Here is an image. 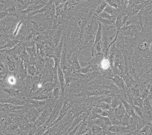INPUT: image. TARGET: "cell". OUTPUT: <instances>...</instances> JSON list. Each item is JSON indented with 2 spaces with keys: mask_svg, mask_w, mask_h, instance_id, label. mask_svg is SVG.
I'll use <instances>...</instances> for the list:
<instances>
[{
  "mask_svg": "<svg viewBox=\"0 0 152 135\" xmlns=\"http://www.w3.org/2000/svg\"><path fill=\"white\" fill-rule=\"evenodd\" d=\"M115 75L121 76L126 71L125 60L123 54L119 49L117 50L114 60L113 67L112 68Z\"/></svg>",
  "mask_w": 152,
  "mask_h": 135,
  "instance_id": "obj_1",
  "label": "cell"
},
{
  "mask_svg": "<svg viewBox=\"0 0 152 135\" xmlns=\"http://www.w3.org/2000/svg\"><path fill=\"white\" fill-rule=\"evenodd\" d=\"M142 109L143 110V120L147 124L152 122V106L149 102L148 97L143 101Z\"/></svg>",
  "mask_w": 152,
  "mask_h": 135,
  "instance_id": "obj_2",
  "label": "cell"
},
{
  "mask_svg": "<svg viewBox=\"0 0 152 135\" xmlns=\"http://www.w3.org/2000/svg\"><path fill=\"white\" fill-rule=\"evenodd\" d=\"M43 109H43H37L34 107L28 108L26 112V115L29 122L34 124L38 117L43 110Z\"/></svg>",
  "mask_w": 152,
  "mask_h": 135,
  "instance_id": "obj_3",
  "label": "cell"
},
{
  "mask_svg": "<svg viewBox=\"0 0 152 135\" xmlns=\"http://www.w3.org/2000/svg\"><path fill=\"white\" fill-rule=\"evenodd\" d=\"M107 131L117 134H126L132 131L128 126L125 127L121 125H112Z\"/></svg>",
  "mask_w": 152,
  "mask_h": 135,
  "instance_id": "obj_4",
  "label": "cell"
},
{
  "mask_svg": "<svg viewBox=\"0 0 152 135\" xmlns=\"http://www.w3.org/2000/svg\"><path fill=\"white\" fill-rule=\"evenodd\" d=\"M111 80L117 87H118L123 92L124 94L126 93L127 88L121 77L118 75H114L111 79Z\"/></svg>",
  "mask_w": 152,
  "mask_h": 135,
  "instance_id": "obj_5",
  "label": "cell"
},
{
  "mask_svg": "<svg viewBox=\"0 0 152 135\" xmlns=\"http://www.w3.org/2000/svg\"><path fill=\"white\" fill-rule=\"evenodd\" d=\"M123 78L127 88H130L135 86L138 83L134 79L128 71L126 70L124 73L121 76Z\"/></svg>",
  "mask_w": 152,
  "mask_h": 135,
  "instance_id": "obj_6",
  "label": "cell"
},
{
  "mask_svg": "<svg viewBox=\"0 0 152 135\" xmlns=\"http://www.w3.org/2000/svg\"><path fill=\"white\" fill-rule=\"evenodd\" d=\"M95 18L96 20L103 23L106 28L107 31L109 30L111 28H115L116 17H115L112 19H105L101 18L98 15H95Z\"/></svg>",
  "mask_w": 152,
  "mask_h": 135,
  "instance_id": "obj_7",
  "label": "cell"
},
{
  "mask_svg": "<svg viewBox=\"0 0 152 135\" xmlns=\"http://www.w3.org/2000/svg\"><path fill=\"white\" fill-rule=\"evenodd\" d=\"M58 78L59 83L60 85V92L61 94L64 96V90L65 88V81L64 75L61 69L60 66L58 68Z\"/></svg>",
  "mask_w": 152,
  "mask_h": 135,
  "instance_id": "obj_8",
  "label": "cell"
},
{
  "mask_svg": "<svg viewBox=\"0 0 152 135\" xmlns=\"http://www.w3.org/2000/svg\"><path fill=\"white\" fill-rule=\"evenodd\" d=\"M114 112L116 118L120 121L122 118L126 113V109L122 103L119 106L114 109Z\"/></svg>",
  "mask_w": 152,
  "mask_h": 135,
  "instance_id": "obj_9",
  "label": "cell"
},
{
  "mask_svg": "<svg viewBox=\"0 0 152 135\" xmlns=\"http://www.w3.org/2000/svg\"><path fill=\"white\" fill-rule=\"evenodd\" d=\"M120 98L121 99L122 103L123 104V105H124V107H125V109H126V113L131 117H136L137 115L135 113L133 107L131 105H130L129 103H127L126 101H125V100L120 98Z\"/></svg>",
  "mask_w": 152,
  "mask_h": 135,
  "instance_id": "obj_10",
  "label": "cell"
},
{
  "mask_svg": "<svg viewBox=\"0 0 152 135\" xmlns=\"http://www.w3.org/2000/svg\"><path fill=\"white\" fill-rule=\"evenodd\" d=\"M104 58V54L102 52L95 54L92 57V59H91V60L89 62L88 64H94L99 65L100 67L101 63L102 61Z\"/></svg>",
  "mask_w": 152,
  "mask_h": 135,
  "instance_id": "obj_11",
  "label": "cell"
},
{
  "mask_svg": "<svg viewBox=\"0 0 152 135\" xmlns=\"http://www.w3.org/2000/svg\"><path fill=\"white\" fill-rule=\"evenodd\" d=\"M99 68V66L97 65L92 64H89L88 66L81 68L80 70L79 73H80L86 74L88 73H92V72H94L95 71L98 69Z\"/></svg>",
  "mask_w": 152,
  "mask_h": 135,
  "instance_id": "obj_12",
  "label": "cell"
},
{
  "mask_svg": "<svg viewBox=\"0 0 152 135\" xmlns=\"http://www.w3.org/2000/svg\"><path fill=\"white\" fill-rule=\"evenodd\" d=\"M99 27H98L97 32L96 34L93 46L91 47V49L94 48L97 44L99 43L100 41H101V38L102 37V26L100 23H99Z\"/></svg>",
  "mask_w": 152,
  "mask_h": 135,
  "instance_id": "obj_13",
  "label": "cell"
},
{
  "mask_svg": "<svg viewBox=\"0 0 152 135\" xmlns=\"http://www.w3.org/2000/svg\"><path fill=\"white\" fill-rule=\"evenodd\" d=\"M104 11L107 13V14H109L111 16L117 17L120 11L118 9H115L114 7L110 6L107 4V5L105 8Z\"/></svg>",
  "mask_w": 152,
  "mask_h": 135,
  "instance_id": "obj_14",
  "label": "cell"
},
{
  "mask_svg": "<svg viewBox=\"0 0 152 135\" xmlns=\"http://www.w3.org/2000/svg\"><path fill=\"white\" fill-rule=\"evenodd\" d=\"M152 132L151 124H148L142 128L138 132L137 135H149Z\"/></svg>",
  "mask_w": 152,
  "mask_h": 135,
  "instance_id": "obj_15",
  "label": "cell"
},
{
  "mask_svg": "<svg viewBox=\"0 0 152 135\" xmlns=\"http://www.w3.org/2000/svg\"><path fill=\"white\" fill-rule=\"evenodd\" d=\"M107 5V3L106 1H101L100 3L97 6L95 10V15H98L99 14L104 11L105 7Z\"/></svg>",
  "mask_w": 152,
  "mask_h": 135,
  "instance_id": "obj_16",
  "label": "cell"
},
{
  "mask_svg": "<svg viewBox=\"0 0 152 135\" xmlns=\"http://www.w3.org/2000/svg\"><path fill=\"white\" fill-rule=\"evenodd\" d=\"M6 102H7L8 104H12V105L18 106H24V105H26L25 100L23 101V100L18 99H14H14H9Z\"/></svg>",
  "mask_w": 152,
  "mask_h": 135,
  "instance_id": "obj_17",
  "label": "cell"
},
{
  "mask_svg": "<svg viewBox=\"0 0 152 135\" xmlns=\"http://www.w3.org/2000/svg\"><path fill=\"white\" fill-rule=\"evenodd\" d=\"M34 126V124L33 123L28 122V123H23L21 125H19L18 126L19 130L21 131H29L30 130H31L33 128Z\"/></svg>",
  "mask_w": 152,
  "mask_h": 135,
  "instance_id": "obj_18",
  "label": "cell"
},
{
  "mask_svg": "<svg viewBox=\"0 0 152 135\" xmlns=\"http://www.w3.org/2000/svg\"><path fill=\"white\" fill-rule=\"evenodd\" d=\"M102 42L100 41L99 43L96 45L95 46L91 49V56L92 57L95 54L98 53H101L102 52Z\"/></svg>",
  "mask_w": 152,
  "mask_h": 135,
  "instance_id": "obj_19",
  "label": "cell"
},
{
  "mask_svg": "<svg viewBox=\"0 0 152 135\" xmlns=\"http://www.w3.org/2000/svg\"><path fill=\"white\" fill-rule=\"evenodd\" d=\"M121 99L119 96V94H117L115 96H114V98L112 100L111 104V106L113 109L119 106L121 104Z\"/></svg>",
  "mask_w": 152,
  "mask_h": 135,
  "instance_id": "obj_20",
  "label": "cell"
},
{
  "mask_svg": "<svg viewBox=\"0 0 152 135\" xmlns=\"http://www.w3.org/2000/svg\"><path fill=\"white\" fill-rule=\"evenodd\" d=\"M137 132L141 130L142 128L146 126V125H148L146 124L143 120H142L140 117L137 115Z\"/></svg>",
  "mask_w": 152,
  "mask_h": 135,
  "instance_id": "obj_21",
  "label": "cell"
},
{
  "mask_svg": "<svg viewBox=\"0 0 152 135\" xmlns=\"http://www.w3.org/2000/svg\"><path fill=\"white\" fill-rule=\"evenodd\" d=\"M130 119H131V116L127 113H126L121 119V126H123L125 127H127L129 126Z\"/></svg>",
  "mask_w": 152,
  "mask_h": 135,
  "instance_id": "obj_22",
  "label": "cell"
},
{
  "mask_svg": "<svg viewBox=\"0 0 152 135\" xmlns=\"http://www.w3.org/2000/svg\"><path fill=\"white\" fill-rule=\"evenodd\" d=\"M137 115L136 117H131L130 123L128 127L132 131H137Z\"/></svg>",
  "mask_w": 152,
  "mask_h": 135,
  "instance_id": "obj_23",
  "label": "cell"
},
{
  "mask_svg": "<svg viewBox=\"0 0 152 135\" xmlns=\"http://www.w3.org/2000/svg\"><path fill=\"white\" fill-rule=\"evenodd\" d=\"M94 106L99 107L103 110H108L111 108L110 105L102 102H99V103H97L95 105H94Z\"/></svg>",
  "mask_w": 152,
  "mask_h": 135,
  "instance_id": "obj_24",
  "label": "cell"
},
{
  "mask_svg": "<svg viewBox=\"0 0 152 135\" xmlns=\"http://www.w3.org/2000/svg\"><path fill=\"white\" fill-rule=\"evenodd\" d=\"M61 94L60 87H56L53 89V96L54 101H55L59 99Z\"/></svg>",
  "mask_w": 152,
  "mask_h": 135,
  "instance_id": "obj_25",
  "label": "cell"
},
{
  "mask_svg": "<svg viewBox=\"0 0 152 135\" xmlns=\"http://www.w3.org/2000/svg\"><path fill=\"white\" fill-rule=\"evenodd\" d=\"M135 113L137 115H138L142 120H143V109L138 106H132Z\"/></svg>",
  "mask_w": 152,
  "mask_h": 135,
  "instance_id": "obj_26",
  "label": "cell"
},
{
  "mask_svg": "<svg viewBox=\"0 0 152 135\" xmlns=\"http://www.w3.org/2000/svg\"><path fill=\"white\" fill-rule=\"evenodd\" d=\"M4 91L9 94L12 95H15V96H20L21 93L19 90L13 89H4Z\"/></svg>",
  "mask_w": 152,
  "mask_h": 135,
  "instance_id": "obj_27",
  "label": "cell"
},
{
  "mask_svg": "<svg viewBox=\"0 0 152 135\" xmlns=\"http://www.w3.org/2000/svg\"><path fill=\"white\" fill-rule=\"evenodd\" d=\"M143 101H144V100L141 99L140 97L135 99L133 100V106L134 105V106H138V107L142 108Z\"/></svg>",
  "mask_w": 152,
  "mask_h": 135,
  "instance_id": "obj_28",
  "label": "cell"
},
{
  "mask_svg": "<svg viewBox=\"0 0 152 135\" xmlns=\"http://www.w3.org/2000/svg\"><path fill=\"white\" fill-rule=\"evenodd\" d=\"M106 1L110 6L114 7L115 9H118V1L108 0V1Z\"/></svg>",
  "mask_w": 152,
  "mask_h": 135,
  "instance_id": "obj_29",
  "label": "cell"
},
{
  "mask_svg": "<svg viewBox=\"0 0 152 135\" xmlns=\"http://www.w3.org/2000/svg\"><path fill=\"white\" fill-rule=\"evenodd\" d=\"M98 16H99L100 17H101V18H103V19H113V18L115 17L110 15L109 14H107V13L105 12L104 11L102 12L100 14L98 15Z\"/></svg>",
  "mask_w": 152,
  "mask_h": 135,
  "instance_id": "obj_30",
  "label": "cell"
},
{
  "mask_svg": "<svg viewBox=\"0 0 152 135\" xmlns=\"http://www.w3.org/2000/svg\"><path fill=\"white\" fill-rule=\"evenodd\" d=\"M147 84V89L149 90L150 94H152V79L148 80V81L144 82Z\"/></svg>",
  "mask_w": 152,
  "mask_h": 135,
  "instance_id": "obj_31",
  "label": "cell"
},
{
  "mask_svg": "<svg viewBox=\"0 0 152 135\" xmlns=\"http://www.w3.org/2000/svg\"><path fill=\"white\" fill-rule=\"evenodd\" d=\"M28 73L29 74L33 75L37 73V69L34 66H30L28 67Z\"/></svg>",
  "mask_w": 152,
  "mask_h": 135,
  "instance_id": "obj_32",
  "label": "cell"
},
{
  "mask_svg": "<svg viewBox=\"0 0 152 135\" xmlns=\"http://www.w3.org/2000/svg\"><path fill=\"white\" fill-rule=\"evenodd\" d=\"M92 110L96 113V114H99V115H100L103 111V110H102L99 107H96V106H93L92 108Z\"/></svg>",
  "mask_w": 152,
  "mask_h": 135,
  "instance_id": "obj_33",
  "label": "cell"
},
{
  "mask_svg": "<svg viewBox=\"0 0 152 135\" xmlns=\"http://www.w3.org/2000/svg\"><path fill=\"white\" fill-rule=\"evenodd\" d=\"M7 64H8V67H9V69L11 71H13L14 70V64L12 61H11L10 60L7 59Z\"/></svg>",
  "mask_w": 152,
  "mask_h": 135,
  "instance_id": "obj_34",
  "label": "cell"
},
{
  "mask_svg": "<svg viewBox=\"0 0 152 135\" xmlns=\"http://www.w3.org/2000/svg\"><path fill=\"white\" fill-rule=\"evenodd\" d=\"M116 134L115 133H113V132H110L107 130H104L102 135H116Z\"/></svg>",
  "mask_w": 152,
  "mask_h": 135,
  "instance_id": "obj_35",
  "label": "cell"
},
{
  "mask_svg": "<svg viewBox=\"0 0 152 135\" xmlns=\"http://www.w3.org/2000/svg\"><path fill=\"white\" fill-rule=\"evenodd\" d=\"M101 116L103 117H107L108 115H107V110H103L100 114Z\"/></svg>",
  "mask_w": 152,
  "mask_h": 135,
  "instance_id": "obj_36",
  "label": "cell"
},
{
  "mask_svg": "<svg viewBox=\"0 0 152 135\" xmlns=\"http://www.w3.org/2000/svg\"><path fill=\"white\" fill-rule=\"evenodd\" d=\"M116 135H137V131H132L129 133L124 134H116Z\"/></svg>",
  "mask_w": 152,
  "mask_h": 135,
  "instance_id": "obj_37",
  "label": "cell"
},
{
  "mask_svg": "<svg viewBox=\"0 0 152 135\" xmlns=\"http://www.w3.org/2000/svg\"><path fill=\"white\" fill-rule=\"evenodd\" d=\"M16 135H28V132L27 131H20Z\"/></svg>",
  "mask_w": 152,
  "mask_h": 135,
  "instance_id": "obj_38",
  "label": "cell"
},
{
  "mask_svg": "<svg viewBox=\"0 0 152 135\" xmlns=\"http://www.w3.org/2000/svg\"><path fill=\"white\" fill-rule=\"evenodd\" d=\"M6 32L3 29H0V38L4 37L5 36Z\"/></svg>",
  "mask_w": 152,
  "mask_h": 135,
  "instance_id": "obj_39",
  "label": "cell"
},
{
  "mask_svg": "<svg viewBox=\"0 0 152 135\" xmlns=\"http://www.w3.org/2000/svg\"><path fill=\"white\" fill-rule=\"evenodd\" d=\"M148 98H149V102H150V104L152 106V94H149Z\"/></svg>",
  "mask_w": 152,
  "mask_h": 135,
  "instance_id": "obj_40",
  "label": "cell"
},
{
  "mask_svg": "<svg viewBox=\"0 0 152 135\" xmlns=\"http://www.w3.org/2000/svg\"><path fill=\"white\" fill-rule=\"evenodd\" d=\"M0 67H2V68H3V66L2 65V63L1 62H0Z\"/></svg>",
  "mask_w": 152,
  "mask_h": 135,
  "instance_id": "obj_41",
  "label": "cell"
},
{
  "mask_svg": "<svg viewBox=\"0 0 152 135\" xmlns=\"http://www.w3.org/2000/svg\"><path fill=\"white\" fill-rule=\"evenodd\" d=\"M152 135V132H151V134H150V135Z\"/></svg>",
  "mask_w": 152,
  "mask_h": 135,
  "instance_id": "obj_42",
  "label": "cell"
}]
</instances>
